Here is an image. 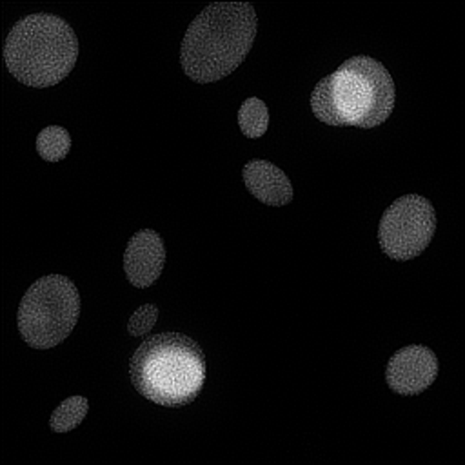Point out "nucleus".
<instances>
[{"label":"nucleus","instance_id":"obj_1","mask_svg":"<svg viewBox=\"0 0 465 465\" xmlns=\"http://www.w3.org/2000/svg\"><path fill=\"white\" fill-rule=\"evenodd\" d=\"M256 25V13L249 2L209 4L191 22L182 40L183 73L198 84L225 78L251 51Z\"/></svg>","mask_w":465,"mask_h":465},{"label":"nucleus","instance_id":"obj_2","mask_svg":"<svg viewBox=\"0 0 465 465\" xmlns=\"http://www.w3.org/2000/svg\"><path fill=\"white\" fill-rule=\"evenodd\" d=\"M394 98L391 73L378 60L358 54L314 85L311 109L329 125L372 129L391 116Z\"/></svg>","mask_w":465,"mask_h":465},{"label":"nucleus","instance_id":"obj_3","mask_svg":"<svg viewBox=\"0 0 465 465\" xmlns=\"http://www.w3.org/2000/svg\"><path fill=\"white\" fill-rule=\"evenodd\" d=\"M133 387L162 407L189 405L205 383L202 347L182 332L149 336L129 361Z\"/></svg>","mask_w":465,"mask_h":465},{"label":"nucleus","instance_id":"obj_4","mask_svg":"<svg viewBox=\"0 0 465 465\" xmlns=\"http://www.w3.org/2000/svg\"><path fill=\"white\" fill-rule=\"evenodd\" d=\"M78 58V38L60 16L35 13L20 18L7 33L4 62L9 73L29 87L62 82Z\"/></svg>","mask_w":465,"mask_h":465},{"label":"nucleus","instance_id":"obj_5","mask_svg":"<svg viewBox=\"0 0 465 465\" xmlns=\"http://www.w3.org/2000/svg\"><path fill=\"white\" fill-rule=\"evenodd\" d=\"M80 316L76 285L62 274L38 278L22 296L16 323L22 340L33 349H51L64 341Z\"/></svg>","mask_w":465,"mask_h":465},{"label":"nucleus","instance_id":"obj_6","mask_svg":"<svg viewBox=\"0 0 465 465\" xmlns=\"http://www.w3.org/2000/svg\"><path fill=\"white\" fill-rule=\"evenodd\" d=\"M436 231L432 203L420 194L394 200L383 213L378 227L381 251L392 260H411L421 254Z\"/></svg>","mask_w":465,"mask_h":465},{"label":"nucleus","instance_id":"obj_7","mask_svg":"<svg viewBox=\"0 0 465 465\" xmlns=\"http://www.w3.org/2000/svg\"><path fill=\"white\" fill-rule=\"evenodd\" d=\"M438 376V358L425 345H407L396 351L385 371L387 385L401 396L421 394Z\"/></svg>","mask_w":465,"mask_h":465},{"label":"nucleus","instance_id":"obj_8","mask_svg":"<svg viewBox=\"0 0 465 465\" xmlns=\"http://www.w3.org/2000/svg\"><path fill=\"white\" fill-rule=\"evenodd\" d=\"M165 263V247L160 234L153 229H140L131 236L124 252V271L127 280L145 289L162 274Z\"/></svg>","mask_w":465,"mask_h":465},{"label":"nucleus","instance_id":"obj_9","mask_svg":"<svg viewBox=\"0 0 465 465\" xmlns=\"http://www.w3.org/2000/svg\"><path fill=\"white\" fill-rule=\"evenodd\" d=\"M249 193L262 203L280 207L292 200V185L287 174L267 160H251L242 169Z\"/></svg>","mask_w":465,"mask_h":465},{"label":"nucleus","instance_id":"obj_10","mask_svg":"<svg viewBox=\"0 0 465 465\" xmlns=\"http://www.w3.org/2000/svg\"><path fill=\"white\" fill-rule=\"evenodd\" d=\"M238 125L247 138H258L265 134L269 125V111L263 100L251 96L238 109Z\"/></svg>","mask_w":465,"mask_h":465},{"label":"nucleus","instance_id":"obj_11","mask_svg":"<svg viewBox=\"0 0 465 465\" xmlns=\"http://www.w3.org/2000/svg\"><path fill=\"white\" fill-rule=\"evenodd\" d=\"M89 411V401L84 396H71L64 400L51 414L49 427L54 432H69L82 423Z\"/></svg>","mask_w":465,"mask_h":465},{"label":"nucleus","instance_id":"obj_12","mask_svg":"<svg viewBox=\"0 0 465 465\" xmlns=\"http://www.w3.org/2000/svg\"><path fill=\"white\" fill-rule=\"evenodd\" d=\"M71 149V136L60 125L44 127L36 136V151L47 162H60Z\"/></svg>","mask_w":465,"mask_h":465},{"label":"nucleus","instance_id":"obj_13","mask_svg":"<svg viewBox=\"0 0 465 465\" xmlns=\"http://www.w3.org/2000/svg\"><path fill=\"white\" fill-rule=\"evenodd\" d=\"M156 318H158V307L154 303H145L131 314L127 322V332L131 336H143L154 327Z\"/></svg>","mask_w":465,"mask_h":465}]
</instances>
